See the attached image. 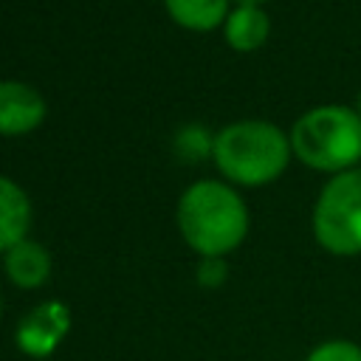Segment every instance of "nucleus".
Here are the masks:
<instances>
[{
  "label": "nucleus",
  "mask_w": 361,
  "mask_h": 361,
  "mask_svg": "<svg viewBox=\"0 0 361 361\" xmlns=\"http://www.w3.org/2000/svg\"><path fill=\"white\" fill-rule=\"evenodd\" d=\"M183 243L197 257H226L243 245L251 228L248 206L228 180L203 178L183 189L175 209Z\"/></svg>",
  "instance_id": "obj_1"
},
{
  "label": "nucleus",
  "mask_w": 361,
  "mask_h": 361,
  "mask_svg": "<svg viewBox=\"0 0 361 361\" xmlns=\"http://www.w3.org/2000/svg\"><path fill=\"white\" fill-rule=\"evenodd\" d=\"M290 158V135L268 118H240L214 133L212 161L231 186L274 183Z\"/></svg>",
  "instance_id": "obj_2"
},
{
  "label": "nucleus",
  "mask_w": 361,
  "mask_h": 361,
  "mask_svg": "<svg viewBox=\"0 0 361 361\" xmlns=\"http://www.w3.org/2000/svg\"><path fill=\"white\" fill-rule=\"evenodd\" d=\"M293 158L313 172L338 175L361 164V116L347 104H316L288 130Z\"/></svg>",
  "instance_id": "obj_3"
},
{
  "label": "nucleus",
  "mask_w": 361,
  "mask_h": 361,
  "mask_svg": "<svg viewBox=\"0 0 361 361\" xmlns=\"http://www.w3.org/2000/svg\"><path fill=\"white\" fill-rule=\"evenodd\" d=\"M313 240L333 257L361 254V166L330 175L310 214Z\"/></svg>",
  "instance_id": "obj_4"
},
{
  "label": "nucleus",
  "mask_w": 361,
  "mask_h": 361,
  "mask_svg": "<svg viewBox=\"0 0 361 361\" xmlns=\"http://www.w3.org/2000/svg\"><path fill=\"white\" fill-rule=\"evenodd\" d=\"M71 333V310L59 299L34 305L14 327V344L28 358H48Z\"/></svg>",
  "instance_id": "obj_5"
},
{
  "label": "nucleus",
  "mask_w": 361,
  "mask_h": 361,
  "mask_svg": "<svg viewBox=\"0 0 361 361\" xmlns=\"http://www.w3.org/2000/svg\"><path fill=\"white\" fill-rule=\"evenodd\" d=\"M45 96L34 85L20 79H0V135H28L45 121Z\"/></svg>",
  "instance_id": "obj_6"
},
{
  "label": "nucleus",
  "mask_w": 361,
  "mask_h": 361,
  "mask_svg": "<svg viewBox=\"0 0 361 361\" xmlns=\"http://www.w3.org/2000/svg\"><path fill=\"white\" fill-rule=\"evenodd\" d=\"M271 37V17L262 6L254 3H234L226 23H223V39L237 54L259 51Z\"/></svg>",
  "instance_id": "obj_7"
},
{
  "label": "nucleus",
  "mask_w": 361,
  "mask_h": 361,
  "mask_svg": "<svg viewBox=\"0 0 361 361\" xmlns=\"http://www.w3.org/2000/svg\"><path fill=\"white\" fill-rule=\"evenodd\" d=\"M3 271L14 288L37 290L51 276V254L42 243L25 237L3 254Z\"/></svg>",
  "instance_id": "obj_8"
},
{
  "label": "nucleus",
  "mask_w": 361,
  "mask_h": 361,
  "mask_svg": "<svg viewBox=\"0 0 361 361\" xmlns=\"http://www.w3.org/2000/svg\"><path fill=\"white\" fill-rule=\"evenodd\" d=\"M31 228V200L25 189L0 175V254L28 237Z\"/></svg>",
  "instance_id": "obj_9"
},
{
  "label": "nucleus",
  "mask_w": 361,
  "mask_h": 361,
  "mask_svg": "<svg viewBox=\"0 0 361 361\" xmlns=\"http://www.w3.org/2000/svg\"><path fill=\"white\" fill-rule=\"evenodd\" d=\"M169 20L186 31H214L223 28L231 0H164Z\"/></svg>",
  "instance_id": "obj_10"
},
{
  "label": "nucleus",
  "mask_w": 361,
  "mask_h": 361,
  "mask_svg": "<svg viewBox=\"0 0 361 361\" xmlns=\"http://www.w3.org/2000/svg\"><path fill=\"white\" fill-rule=\"evenodd\" d=\"M175 144H178V152L186 158V161H197V158H212V144H214V135H209L203 127H197V124H189V127H183L180 133H178V138H175Z\"/></svg>",
  "instance_id": "obj_11"
},
{
  "label": "nucleus",
  "mask_w": 361,
  "mask_h": 361,
  "mask_svg": "<svg viewBox=\"0 0 361 361\" xmlns=\"http://www.w3.org/2000/svg\"><path fill=\"white\" fill-rule=\"evenodd\" d=\"M305 361H361V344L350 341V338H327L319 341Z\"/></svg>",
  "instance_id": "obj_12"
},
{
  "label": "nucleus",
  "mask_w": 361,
  "mask_h": 361,
  "mask_svg": "<svg viewBox=\"0 0 361 361\" xmlns=\"http://www.w3.org/2000/svg\"><path fill=\"white\" fill-rule=\"evenodd\" d=\"M228 276V265L223 257H200L197 262V282L203 288H220Z\"/></svg>",
  "instance_id": "obj_13"
},
{
  "label": "nucleus",
  "mask_w": 361,
  "mask_h": 361,
  "mask_svg": "<svg viewBox=\"0 0 361 361\" xmlns=\"http://www.w3.org/2000/svg\"><path fill=\"white\" fill-rule=\"evenodd\" d=\"M234 3H254V6H262V3H268V0H234Z\"/></svg>",
  "instance_id": "obj_14"
},
{
  "label": "nucleus",
  "mask_w": 361,
  "mask_h": 361,
  "mask_svg": "<svg viewBox=\"0 0 361 361\" xmlns=\"http://www.w3.org/2000/svg\"><path fill=\"white\" fill-rule=\"evenodd\" d=\"M355 110H358V116H361V90H358V99H355Z\"/></svg>",
  "instance_id": "obj_15"
},
{
  "label": "nucleus",
  "mask_w": 361,
  "mask_h": 361,
  "mask_svg": "<svg viewBox=\"0 0 361 361\" xmlns=\"http://www.w3.org/2000/svg\"><path fill=\"white\" fill-rule=\"evenodd\" d=\"M0 316H3V299H0Z\"/></svg>",
  "instance_id": "obj_16"
}]
</instances>
